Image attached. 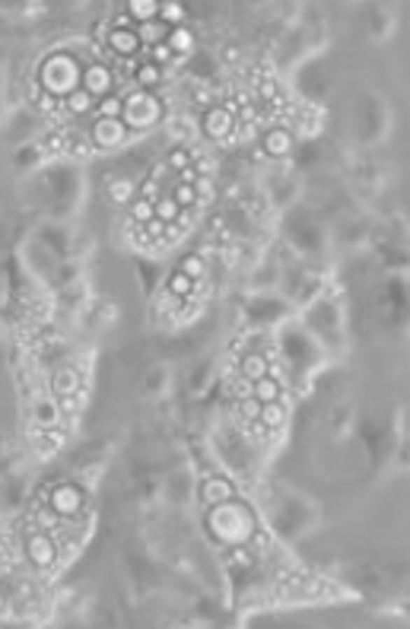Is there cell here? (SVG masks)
Returning a JSON list of instances; mask_svg holds the SVG:
<instances>
[{
    "label": "cell",
    "instance_id": "6da1fadb",
    "mask_svg": "<svg viewBox=\"0 0 410 629\" xmlns=\"http://www.w3.org/2000/svg\"><path fill=\"white\" fill-rule=\"evenodd\" d=\"M207 531L216 544L242 546L255 537V515H251V509L245 502L226 499V502L207 509Z\"/></svg>",
    "mask_w": 410,
    "mask_h": 629
},
{
    "label": "cell",
    "instance_id": "7a4b0ae2",
    "mask_svg": "<svg viewBox=\"0 0 410 629\" xmlns=\"http://www.w3.org/2000/svg\"><path fill=\"white\" fill-rule=\"evenodd\" d=\"M80 80H83V67H80L77 57L70 55H51L38 67V86L45 92H51L55 99H67L70 92H77Z\"/></svg>",
    "mask_w": 410,
    "mask_h": 629
},
{
    "label": "cell",
    "instance_id": "3957f363",
    "mask_svg": "<svg viewBox=\"0 0 410 629\" xmlns=\"http://www.w3.org/2000/svg\"><path fill=\"white\" fill-rule=\"evenodd\" d=\"M162 118V105L160 99L153 96V92H146V90H137L131 92V96L125 99V111H121V121H125V127L131 134H143L150 131V127L156 125Z\"/></svg>",
    "mask_w": 410,
    "mask_h": 629
},
{
    "label": "cell",
    "instance_id": "277c9868",
    "mask_svg": "<svg viewBox=\"0 0 410 629\" xmlns=\"http://www.w3.org/2000/svg\"><path fill=\"white\" fill-rule=\"evenodd\" d=\"M131 137V131L125 127L121 118H96V125L90 127V140L96 150H111V146H121Z\"/></svg>",
    "mask_w": 410,
    "mask_h": 629
},
{
    "label": "cell",
    "instance_id": "5b68a950",
    "mask_svg": "<svg viewBox=\"0 0 410 629\" xmlns=\"http://www.w3.org/2000/svg\"><path fill=\"white\" fill-rule=\"evenodd\" d=\"M26 553H29V560H32V566H38V569H55L57 566V544H55V537L45 534V531H35V528L29 531Z\"/></svg>",
    "mask_w": 410,
    "mask_h": 629
},
{
    "label": "cell",
    "instance_id": "8992f818",
    "mask_svg": "<svg viewBox=\"0 0 410 629\" xmlns=\"http://www.w3.org/2000/svg\"><path fill=\"white\" fill-rule=\"evenodd\" d=\"M83 502H86L83 490L73 486V483H61L55 493H51V512L61 515V518H73V515H80Z\"/></svg>",
    "mask_w": 410,
    "mask_h": 629
},
{
    "label": "cell",
    "instance_id": "52a82bcc",
    "mask_svg": "<svg viewBox=\"0 0 410 629\" xmlns=\"http://www.w3.org/2000/svg\"><path fill=\"white\" fill-rule=\"evenodd\" d=\"M80 86H83V90L99 102V99L111 96L115 80H111V70L105 67V64H90V67H83V80H80Z\"/></svg>",
    "mask_w": 410,
    "mask_h": 629
},
{
    "label": "cell",
    "instance_id": "ba28073f",
    "mask_svg": "<svg viewBox=\"0 0 410 629\" xmlns=\"http://www.w3.org/2000/svg\"><path fill=\"white\" fill-rule=\"evenodd\" d=\"M236 127V105H226V108H213L204 118V134L213 140H226Z\"/></svg>",
    "mask_w": 410,
    "mask_h": 629
},
{
    "label": "cell",
    "instance_id": "9c48e42d",
    "mask_svg": "<svg viewBox=\"0 0 410 629\" xmlns=\"http://www.w3.org/2000/svg\"><path fill=\"white\" fill-rule=\"evenodd\" d=\"M226 499H236V486L229 483L226 477H207L201 483V502L207 505H220V502H226Z\"/></svg>",
    "mask_w": 410,
    "mask_h": 629
},
{
    "label": "cell",
    "instance_id": "30bf717a",
    "mask_svg": "<svg viewBox=\"0 0 410 629\" xmlns=\"http://www.w3.org/2000/svg\"><path fill=\"white\" fill-rule=\"evenodd\" d=\"M108 48L121 57H134L140 48V38H137V29H111L108 32Z\"/></svg>",
    "mask_w": 410,
    "mask_h": 629
},
{
    "label": "cell",
    "instance_id": "8fae6325",
    "mask_svg": "<svg viewBox=\"0 0 410 629\" xmlns=\"http://www.w3.org/2000/svg\"><path fill=\"white\" fill-rule=\"evenodd\" d=\"M261 146H264L267 156L280 160V156H286V153L292 150V134L283 131V127H274V131H267L264 137H261Z\"/></svg>",
    "mask_w": 410,
    "mask_h": 629
},
{
    "label": "cell",
    "instance_id": "7c38bea8",
    "mask_svg": "<svg viewBox=\"0 0 410 629\" xmlns=\"http://www.w3.org/2000/svg\"><path fill=\"white\" fill-rule=\"evenodd\" d=\"M61 105H64V111H67V115H90V111H96V99L90 96V92L83 90V86H80L77 92H70L67 99H61Z\"/></svg>",
    "mask_w": 410,
    "mask_h": 629
},
{
    "label": "cell",
    "instance_id": "4fadbf2b",
    "mask_svg": "<svg viewBox=\"0 0 410 629\" xmlns=\"http://www.w3.org/2000/svg\"><path fill=\"white\" fill-rule=\"evenodd\" d=\"M127 16H131V22H137V26L153 22L156 16H160V3H156V0H131V3H127Z\"/></svg>",
    "mask_w": 410,
    "mask_h": 629
},
{
    "label": "cell",
    "instance_id": "5bb4252c",
    "mask_svg": "<svg viewBox=\"0 0 410 629\" xmlns=\"http://www.w3.org/2000/svg\"><path fill=\"white\" fill-rule=\"evenodd\" d=\"M251 395H255L261 404H271V401H280V397H283V388H280V381L274 379V375H264V379H257L255 385H251Z\"/></svg>",
    "mask_w": 410,
    "mask_h": 629
},
{
    "label": "cell",
    "instance_id": "9a60e30c",
    "mask_svg": "<svg viewBox=\"0 0 410 629\" xmlns=\"http://www.w3.org/2000/svg\"><path fill=\"white\" fill-rule=\"evenodd\" d=\"M166 45L172 48V55H175V57H178V55H188V51L195 48V35H191V29L175 26V29H169Z\"/></svg>",
    "mask_w": 410,
    "mask_h": 629
},
{
    "label": "cell",
    "instance_id": "2e32d148",
    "mask_svg": "<svg viewBox=\"0 0 410 629\" xmlns=\"http://www.w3.org/2000/svg\"><path fill=\"white\" fill-rule=\"evenodd\" d=\"M264 375H271V366H267V360L261 356V353H248L242 360V379H248L251 385H255L257 379H264Z\"/></svg>",
    "mask_w": 410,
    "mask_h": 629
},
{
    "label": "cell",
    "instance_id": "e0dca14e",
    "mask_svg": "<svg viewBox=\"0 0 410 629\" xmlns=\"http://www.w3.org/2000/svg\"><path fill=\"white\" fill-rule=\"evenodd\" d=\"M137 29V38H140V45H150V48H153V45H160V42H166V35H169V29L162 26L160 20H153V22H143V26H134Z\"/></svg>",
    "mask_w": 410,
    "mask_h": 629
},
{
    "label": "cell",
    "instance_id": "ac0fdd59",
    "mask_svg": "<svg viewBox=\"0 0 410 629\" xmlns=\"http://www.w3.org/2000/svg\"><path fill=\"white\" fill-rule=\"evenodd\" d=\"M261 426L264 429H280L283 426V420H286V410H283V404L280 401H271V404H261Z\"/></svg>",
    "mask_w": 410,
    "mask_h": 629
},
{
    "label": "cell",
    "instance_id": "d6986e66",
    "mask_svg": "<svg viewBox=\"0 0 410 629\" xmlns=\"http://www.w3.org/2000/svg\"><path fill=\"white\" fill-rule=\"evenodd\" d=\"M153 213H156V220H162L169 226V222H178V216H181V207L172 201V194H162L160 201L153 204Z\"/></svg>",
    "mask_w": 410,
    "mask_h": 629
},
{
    "label": "cell",
    "instance_id": "ffe728a7",
    "mask_svg": "<svg viewBox=\"0 0 410 629\" xmlns=\"http://www.w3.org/2000/svg\"><path fill=\"white\" fill-rule=\"evenodd\" d=\"M156 20L166 29H175L185 22V7H181V3H160V16H156Z\"/></svg>",
    "mask_w": 410,
    "mask_h": 629
},
{
    "label": "cell",
    "instance_id": "44dd1931",
    "mask_svg": "<svg viewBox=\"0 0 410 629\" xmlns=\"http://www.w3.org/2000/svg\"><path fill=\"white\" fill-rule=\"evenodd\" d=\"M121 111H125V99L115 96V92L99 99V105H96V118H121Z\"/></svg>",
    "mask_w": 410,
    "mask_h": 629
},
{
    "label": "cell",
    "instance_id": "7402d4cb",
    "mask_svg": "<svg viewBox=\"0 0 410 629\" xmlns=\"http://www.w3.org/2000/svg\"><path fill=\"white\" fill-rule=\"evenodd\" d=\"M162 80V70L156 67V64H150V61H143L137 67V86H143L146 92H150V86H156Z\"/></svg>",
    "mask_w": 410,
    "mask_h": 629
},
{
    "label": "cell",
    "instance_id": "603a6c76",
    "mask_svg": "<svg viewBox=\"0 0 410 629\" xmlns=\"http://www.w3.org/2000/svg\"><path fill=\"white\" fill-rule=\"evenodd\" d=\"M172 201L178 204L181 210H191V207L197 204V188H195V185H178V188L172 191Z\"/></svg>",
    "mask_w": 410,
    "mask_h": 629
},
{
    "label": "cell",
    "instance_id": "cb8c5ba5",
    "mask_svg": "<svg viewBox=\"0 0 410 629\" xmlns=\"http://www.w3.org/2000/svg\"><path fill=\"white\" fill-rule=\"evenodd\" d=\"M195 290V280L191 277H185V274H181V270H175L172 277H169V292H172V296H188V292Z\"/></svg>",
    "mask_w": 410,
    "mask_h": 629
},
{
    "label": "cell",
    "instance_id": "d4e9b609",
    "mask_svg": "<svg viewBox=\"0 0 410 629\" xmlns=\"http://www.w3.org/2000/svg\"><path fill=\"white\" fill-rule=\"evenodd\" d=\"M239 414H242L245 423H257V416H261V401H257L255 395L239 397Z\"/></svg>",
    "mask_w": 410,
    "mask_h": 629
},
{
    "label": "cell",
    "instance_id": "484cf974",
    "mask_svg": "<svg viewBox=\"0 0 410 629\" xmlns=\"http://www.w3.org/2000/svg\"><path fill=\"white\" fill-rule=\"evenodd\" d=\"M32 102H35V108H38V111H55L57 105H61V99H55L51 92H45L42 86L35 83L32 86Z\"/></svg>",
    "mask_w": 410,
    "mask_h": 629
},
{
    "label": "cell",
    "instance_id": "4316f807",
    "mask_svg": "<svg viewBox=\"0 0 410 629\" xmlns=\"http://www.w3.org/2000/svg\"><path fill=\"white\" fill-rule=\"evenodd\" d=\"M153 204L150 201H143V197H137V201H134V207H131V220L137 222V226H143V222H150L153 220Z\"/></svg>",
    "mask_w": 410,
    "mask_h": 629
},
{
    "label": "cell",
    "instance_id": "83f0119b",
    "mask_svg": "<svg viewBox=\"0 0 410 629\" xmlns=\"http://www.w3.org/2000/svg\"><path fill=\"white\" fill-rule=\"evenodd\" d=\"M55 388L61 391V395H70V391H77V372L73 369H61L55 379Z\"/></svg>",
    "mask_w": 410,
    "mask_h": 629
},
{
    "label": "cell",
    "instance_id": "f1b7e54d",
    "mask_svg": "<svg viewBox=\"0 0 410 629\" xmlns=\"http://www.w3.org/2000/svg\"><path fill=\"white\" fill-rule=\"evenodd\" d=\"M178 270L185 274V277L197 280V277H204V261H201V257L191 255V257H185V261H181V267H178Z\"/></svg>",
    "mask_w": 410,
    "mask_h": 629
},
{
    "label": "cell",
    "instance_id": "f546056e",
    "mask_svg": "<svg viewBox=\"0 0 410 629\" xmlns=\"http://www.w3.org/2000/svg\"><path fill=\"white\" fill-rule=\"evenodd\" d=\"M172 48H169L166 42H160V45H153V48H150V64H156V67H162V64H169L172 61Z\"/></svg>",
    "mask_w": 410,
    "mask_h": 629
},
{
    "label": "cell",
    "instance_id": "4dcf8cb0",
    "mask_svg": "<svg viewBox=\"0 0 410 629\" xmlns=\"http://www.w3.org/2000/svg\"><path fill=\"white\" fill-rule=\"evenodd\" d=\"M140 229H143V239H153V242H156V239H166V222L156 220V216L150 222H143Z\"/></svg>",
    "mask_w": 410,
    "mask_h": 629
},
{
    "label": "cell",
    "instance_id": "1f68e13d",
    "mask_svg": "<svg viewBox=\"0 0 410 629\" xmlns=\"http://www.w3.org/2000/svg\"><path fill=\"white\" fill-rule=\"evenodd\" d=\"M169 166H172L175 172H181V169L191 166V156L185 150H172V153H169Z\"/></svg>",
    "mask_w": 410,
    "mask_h": 629
}]
</instances>
